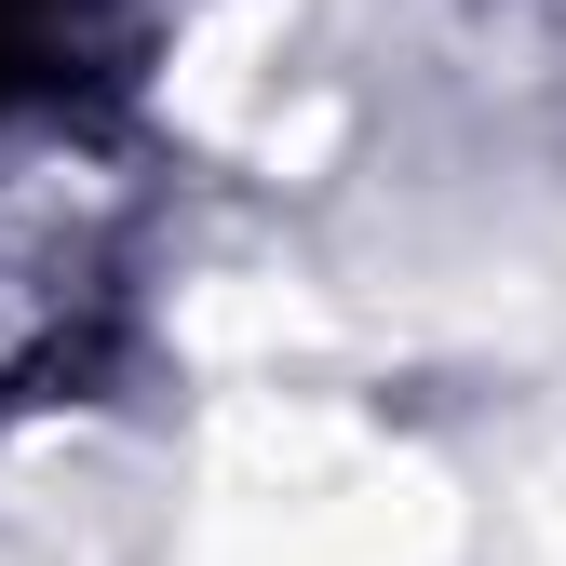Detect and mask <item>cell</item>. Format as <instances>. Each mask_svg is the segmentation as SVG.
Here are the masks:
<instances>
[{
    "label": "cell",
    "instance_id": "cell-2",
    "mask_svg": "<svg viewBox=\"0 0 566 566\" xmlns=\"http://www.w3.org/2000/svg\"><path fill=\"white\" fill-rule=\"evenodd\" d=\"M135 28H149V0H0V122L122 82Z\"/></svg>",
    "mask_w": 566,
    "mask_h": 566
},
{
    "label": "cell",
    "instance_id": "cell-1",
    "mask_svg": "<svg viewBox=\"0 0 566 566\" xmlns=\"http://www.w3.org/2000/svg\"><path fill=\"white\" fill-rule=\"evenodd\" d=\"M122 337V230L67 189L0 202V405H54Z\"/></svg>",
    "mask_w": 566,
    "mask_h": 566
}]
</instances>
